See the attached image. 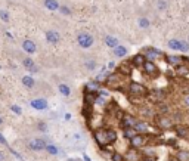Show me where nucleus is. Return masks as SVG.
<instances>
[{
  "mask_svg": "<svg viewBox=\"0 0 189 161\" xmlns=\"http://www.w3.org/2000/svg\"><path fill=\"white\" fill-rule=\"evenodd\" d=\"M104 41H105V44H107L108 47H111V49H114V47H117V46L120 44V41H118V39H117L115 36H111V34L105 36V37H104Z\"/></svg>",
  "mask_w": 189,
  "mask_h": 161,
  "instance_id": "nucleus-14",
  "label": "nucleus"
},
{
  "mask_svg": "<svg viewBox=\"0 0 189 161\" xmlns=\"http://www.w3.org/2000/svg\"><path fill=\"white\" fill-rule=\"evenodd\" d=\"M179 52H189V44H188V41L186 40H180Z\"/></svg>",
  "mask_w": 189,
  "mask_h": 161,
  "instance_id": "nucleus-32",
  "label": "nucleus"
},
{
  "mask_svg": "<svg viewBox=\"0 0 189 161\" xmlns=\"http://www.w3.org/2000/svg\"><path fill=\"white\" fill-rule=\"evenodd\" d=\"M22 65H24V67H25V68H27L28 71H31V70H33V68L36 67L34 61H33V59H31L30 56H27V58H24V59H22Z\"/></svg>",
  "mask_w": 189,
  "mask_h": 161,
  "instance_id": "nucleus-23",
  "label": "nucleus"
},
{
  "mask_svg": "<svg viewBox=\"0 0 189 161\" xmlns=\"http://www.w3.org/2000/svg\"><path fill=\"white\" fill-rule=\"evenodd\" d=\"M77 43H78V46H80L81 49H89V47L93 46L95 39H93V36L89 34V33H78V34H77Z\"/></svg>",
  "mask_w": 189,
  "mask_h": 161,
  "instance_id": "nucleus-2",
  "label": "nucleus"
},
{
  "mask_svg": "<svg viewBox=\"0 0 189 161\" xmlns=\"http://www.w3.org/2000/svg\"><path fill=\"white\" fill-rule=\"evenodd\" d=\"M136 133H146L148 130H149V126H148V123H145V121H136L135 124H133V127H132Z\"/></svg>",
  "mask_w": 189,
  "mask_h": 161,
  "instance_id": "nucleus-8",
  "label": "nucleus"
},
{
  "mask_svg": "<svg viewBox=\"0 0 189 161\" xmlns=\"http://www.w3.org/2000/svg\"><path fill=\"white\" fill-rule=\"evenodd\" d=\"M1 124H3V118L0 117V126H1Z\"/></svg>",
  "mask_w": 189,
  "mask_h": 161,
  "instance_id": "nucleus-43",
  "label": "nucleus"
},
{
  "mask_svg": "<svg viewBox=\"0 0 189 161\" xmlns=\"http://www.w3.org/2000/svg\"><path fill=\"white\" fill-rule=\"evenodd\" d=\"M121 123H123V127L124 129H132L133 124L136 123V118L133 115H130V114H124L123 118H121Z\"/></svg>",
  "mask_w": 189,
  "mask_h": 161,
  "instance_id": "nucleus-10",
  "label": "nucleus"
},
{
  "mask_svg": "<svg viewBox=\"0 0 189 161\" xmlns=\"http://www.w3.org/2000/svg\"><path fill=\"white\" fill-rule=\"evenodd\" d=\"M186 41H188V44H189V36H188V39H186Z\"/></svg>",
  "mask_w": 189,
  "mask_h": 161,
  "instance_id": "nucleus-44",
  "label": "nucleus"
},
{
  "mask_svg": "<svg viewBox=\"0 0 189 161\" xmlns=\"http://www.w3.org/2000/svg\"><path fill=\"white\" fill-rule=\"evenodd\" d=\"M84 67H86L87 70L93 71V70L96 68V61H95V59H86V61H84Z\"/></svg>",
  "mask_w": 189,
  "mask_h": 161,
  "instance_id": "nucleus-26",
  "label": "nucleus"
},
{
  "mask_svg": "<svg viewBox=\"0 0 189 161\" xmlns=\"http://www.w3.org/2000/svg\"><path fill=\"white\" fill-rule=\"evenodd\" d=\"M167 7H168V1H167V0H157V9H158L160 12L165 10Z\"/></svg>",
  "mask_w": 189,
  "mask_h": 161,
  "instance_id": "nucleus-25",
  "label": "nucleus"
},
{
  "mask_svg": "<svg viewBox=\"0 0 189 161\" xmlns=\"http://www.w3.org/2000/svg\"><path fill=\"white\" fill-rule=\"evenodd\" d=\"M21 81H22V86L27 87V89H33L34 84H36V81H34V79H33L31 74H28V76H22Z\"/></svg>",
  "mask_w": 189,
  "mask_h": 161,
  "instance_id": "nucleus-15",
  "label": "nucleus"
},
{
  "mask_svg": "<svg viewBox=\"0 0 189 161\" xmlns=\"http://www.w3.org/2000/svg\"><path fill=\"white\" fill-rule=\"evenodd\" d=\"M143 161H155V158H152V157H146V158H143Z\"/></svg>",
  "mask_w": 189,
  "mask_h": 161,
  "instance_id": "nucleus-41",
  "label": "nucleus"
},
{
  "mask_svg": "<svg viewBox=\"0 0 189 161\" xmlns=\"http://www.w3.org/2000/svg\"><path fill=\"white\" fill-rule=\"evenodd\" d=\"M167 46H168V47H170L171 50H179V46H180V40H177V39H171V40H168Z\"/></svg>",
  "mask_w": 189,
  "mask_h": 161,
  "instance_id": "nucleus-24",
  "label": "nucleus"
},
{
  "mask_svg": "<svg viewBox=\"0 0 189 161\" xmlns=\"http://www.w3.org/2000/svg\"><path fill=\"white\" fill-rule=\"evenodd\" d=\"M38 129H40V130H43V132H46V124H43V123H41V124H38Z\"/></svg>",
  "mask_w": 189,
  "mask_h": 161,
  "instance_id": "nucleus-38",
  "label": "nucleus"
},
{
  "mask_svg": "<svg viewBox=\"0 0 189 161\" xmlns=\"http://www.w3.org/2000/svg\"><path fill=\"white\" fill-rule=\"evenodd\" d=\"M6 160V154L3 151H0V161H4Z\"/></svg>",
  "mask_w": 189,
  "mask_h": 161,
  "instance_id": "nucleus-37",
  "label": "nucleus"
},
{
  "mask_svg": "<svg viewBox=\"0 0 189 161\" xmlns=\"http://www.w3.org/2000/svg\"><path fill=\"white\" fill-rule=\"evenodd\" d=\"M46 151H47L50 155H56V154H58V146L53 145V143H47V145H46Z\"/></svg>",
  "mask_w": 189,
  "mask_h": 161,
  "instance_id": "nucleus-27",
  "label": "nucleus"
},
{
  "mask_svg": "<svg viewBox=\"0 0 189 161\" xmlns=\"http://www.w3.org/2000/svg\"><path fill=\"white\" fill-rule=\"evenodd\" d=\"M46 145L47 143L44 139H31L28 142V146L31 151H43V149H46Z\"/></svg>",
  "mask_w": 189,
  "mask_h": 161,
  "instance_id": "nucleus-4",
  "label": "nucleus"
},
{
  "mask_svg": "<svg viewBox=\"0 0 189 161\" xmlns=\"http://www.w3.org/2000/svg\"><path fill=\"white\" fill-rule=\"evenodd\" d=\"M158 126H160L161 129H170V127L173 126V123H171V120H170L168 117H160V118H158Z\"/></svg>",
  "mask_w": 189,
  "mask_h": 161,
  "instance_id": "nucleus-19",
  "label": "nucleus"
},
{
  "mask_svg": "<svg viewBox=\"0 0 189 161\" xmlns=\"http://www.w3.org/2000/svg\"><path fill=\"white\" fill-rule=\"evenodd\" d=\"M98 87H99V84H98V81H96V80H95V81H89V83H87V89H89V90H96Z\"/></svg>",
  "mask_w": 189,
  "mask_h": 161,
  "instance_id": "nucleus-34",
  "label": "nucleus"
},
{
  "mask_svg": "<svg viewBox=\"0 0 189 161\" xmlns=\"http://www.w3.org/2000/svg\"><path fill=\"white\" fill-rule=\"evenodd\" d=\"M127 52H129V49L126 46H121V44H118L117 47L113 49V55L115 58H124L127 55Z\"/></svg>",
  "mask_w": 189,
  "mask_h": 161,
  "instance_id": "nucleus-13",
  "label": "nucleus"
},
{
  "mask_svg": "<svg viewBox=\"0 0 189 161\" xmlns=\"http://www.w3.org/2000/svg\"><path fill=\"white\" fill-rule=\"evenodd\" d=\"M176 133H177V136L185 137V136H188V129H185V127H176Z\"/></svg>",
  "mask_w": 189,
  "mask_h": 161,
  "instance_id": "nucleus-31",
  "label": "nucleus"
},
{
  "mask_svg": "<svg viewBox=\"0 0 189 161\" xmlns=\"http://www.w3.org/2000/svg\"><path fill=\"white\" fill-rule=\"evenodd\" d=\"M111 158H113V161H124V157L120 155L118 152H114L113 155H111Z\"/></svg>",
  "mask_w": 189,
  "mask_h": 161,
  "instance_id": "nucleus-36",
  "label": "nucleus"
},
{
  "mask_svg": "<svg viewBox=\"0 0 189 161\" xmlns=\"http://www.w3.org/2000/svg\"><path fill=\"white\" fill-rule=\"evenodd\" d=\"M145 143H146V137L142 136V135H139V133L135 135V136L130 139V146H133L135 149H136V148H142Z\"/></svg>",
  "mask_w": 189,
  "mask_h": 161,
  "instance_id": "nucleus-6",
  "label": "nucleus"
},
{
  "mask_svg": "<svg viewBox=\"0 0 189 161\" xmlns=\"http://www.w3.org/2000/svg\"><path fill=\"white\" fill-rule=\"evenodd\" d=\"M43 6H44L46 9L52 10V12H58L61 3H59L58 0H44V1H43Z\"/></svg>",
  "mask_w": 189,
  "mask_h": 161,
  "instance_id": "nucleus-11",
  "label": "nucleus"
},
{
  "mask_svg": "<svg viewBox=\"0 0 189 161\" xmlns=\"http://www.w3.org/2000/svg\"><path fill=\"white\" fill-rule=\"evenodd\" d=\"M177 160L179 161H189V152L186 151H180L177 154Z\"/></svg>",
  "mask_w": 189,
  "mask_h": 161,
  "instance_id": "nucleus-30",
  "label": "nucleus"
},
{
  "mask_svg": "<svg viewBox=\"0 0 189 161\" xmlns=\"http://www.w3.org/2000/svg\"><path fill=\"white\" fill-rule=\"evenodd\" d=\"M167 61H168V64H171V65H176V67H179V65H183V58H182V56H176V55H171V56H168V58H167Z\"/></svg>",
  "mask_w": 189,
  "mask_h": 161,
  "instance_id": "nucleus-20",
  "label": "nucleus"
},
{
  "mask_svg": "<svg viewBox=\"0 0 189 161\" xmlns=\"http://www.w3.org/2000/svg\"><path fill=\"white\" fill-rule=\"evenodd\" d=\"M130 92L133 93V95H145L146 93V89L142 86V84H139V83H130Z\"/></svg>",
  "mask_w": 189,
  "mask_h": 161,
  "instance_id": "nucleus-9",
  "label": "nucleus"
},
{
  "mask_svg": "<svg viewBox=\"0 0 189 161\" xmlns=\"http://www.w3.org/2000/svg\"><path fill=\"white\" fill-rule=\"evenodd\" d=\"M135 135H138L133 129H124V137H127V139H132Z\"/></svg>",
  "mask_w": 189,
  "mask_h": 161,
  "instance_id": "nucleus-33",
  "label": "nucleus"
},
{
  "mask_svg": "<svg viewBox=\"0 0 189 161\" xmlns=\"http://www.w3.org/2000/svg\"><path fill=\"white\" fill-rule=\"evenodd\" d=\"M22 50L27 52L28 55H33V53L37 52V46H36V43H34L33 40L25 39V40H22Z\"/></svg>",
  "mask_w": 189,
  "mask_h": 161,
  "instance_id": "nucleus-7",
  "label": "nucleus"
},
{
  "mask_svg": "<svg viewBox=\"0 0 189 161\" xmlns=\"http://www.w3.org/2000/svg\"><path fill=\"white\" fill-rule=\"evenodd\" d=\"M58 12H61L62 15H67V16H70V15H71V9H70L68 6H65V4H61Z\"/></svg>",
  "mask_w": 189,
  "mask_h": 161,
  "instance_id": "nucleus-29",
  "label": "nucleus"
},
{
  "mask_svg": "<svg viewBox=\"0 0 189 161\" xmlns=\"http://www.w3.org/2000/svg\"><path fill=\"white\" fill-rule=\"evenodd\" d=\"M138 158H139V155H138L136 149L133 148V149H130V151L126 154V157H124V161H136Z\"/></svg>",
  "mask_w": 189,
  "mask_h": 161,
  "instance_id": "nucleus-22",
  "label": "nucleus"
},
{
  "mask_svg": "<svg viewBox=\"0 0 189 161\" xmlns=\"http://www.w3.org/2000/svg\"><path fill=\"white\" fill-rule=\"evenodd\" d=\"M0 143H6V139H4L1 135H0Z\"/></svg>",
  "mask_w": 189,
  "mask_h": 161,
  "instance_id": "nucleus-40",
  "label": "nucleus"
},
{
  "mask_svg": "<svg viewBox=\"0 0 189 161\" xmlns=\"http://www.w3.org/2000/svg\"><path fill=\"white\" fill-rule=\"evenodd\" d=\"M30 105H31L34 110H37V111H44V110H47V107H49V104H47V101H46L44 98H36V99H33V101L30 102Z\"/></svg>",
  "mask_w": 189,
  "mask_h": 161,
  "instance_id": "nucleus-5",
  "label": "nucleus"
},
{
  "mask_svg": "<svg viewBox=\"0 0 189 161\" xmlns=\"http://www.w3.org/2000/svg\"><path fill=\"white\" fill-rule=\"evenodd\" d=\"M95 139L101 146H107V145H111L113 142H115L117 133L111 129H101V130H96Z\"/></svg>",
  "mask_w": 189,
  "mask_h": 161,
  "instance_id": "nucleus-1",
  "label": "nucleus"
},
{
  "mask_svg": "<svg viewBox=\"0 0 189 161\" xmlns=\"http://www.w3.org/2000/svg\"><path fill=\"white\" fill-rule=\"evenodd\" d=\"M58 90H59V93H61L62 96H70V95H71V87H70L67 83H61V84L58 86Z\"/></svg>",
  "mask_w": 189,
  "mask_h": 161,
  "instance_id": "nucleus-21",
  "label": "nucleus"
},
{
  "mask_svg": "<svg viewBox=\"0 0 189 161\" xmlns=\"http://www.w3.org/2000/svg\"><path fill=\"white\" fill-rule=\"evenodd\" d=\"M138 27H139L140 30H148V28L151 27V21H149L146 16H140V18L138 19Z\"/></svg>",
  "mask_w": 189,
  "mask_h": 161,
  "instance_id": "nucleus-17",
  "label": "nucleus"
},
{
  "mask_svg": "<svg viewBox=\"0 0 189 161\" xmlns=\"http://www.w3.org/2000/svg\"><path fill=\"white\" fill-rule=\"evenodd\" d=\"M44 39L49 44H58L59 40H61V34L56 30H47L46 34H44Z\"/></svg>",
  "mask_w": 189,
  "mask_h": 161,
  "instance_id": "nucleus-3",
  "label": "nucleus"
},
{
  "mask_svg": "<svg viewBox=\"0 0 189 161\" xmlns=\"http://www.w3.org/2000/svg\"><path fill=\"white\" fill-rule=\"evenodd\" d=\"M145 62H146V58H145L143 53H138V55L133 56V64H135L136 67H143Z\"/></svg>",
  "mask_w": 189,
  "mask_h": 161,
  "instance_id": "nucleus-18",
  "label": "nucleus"
},
{
  "mask_svg": "<svg viewBox=\"0 0 189 161\" xmlns=\"http://www.w3.org/2000/svg\"><path fill=\"white\" fill-rule=\"evenodd\" d=\"M183 102H185V104H186V105L189 107V95H186V96L183 98Z\"/></svg>",
  "mask_w": 189,
  "mask_h": 161,
  "instance_id": "nucleus-39",
  "label": "nucleus"
},
{
  "mask_svg": "<svg viewBox=\"0 0 189 161\" xmlns=\"http://www.w3.org/2000/svg\"><path fill=\"white\" fill-rule=\"evenodd\" d=\"M143 70H145L148 74H151V76L158 74V67H157L155 62H152V61H146V62L143 64Z\"/></svg>",
  "mask_w": 189,
  "mask_h": 161,
  "instance_id": "nucleus-12",
  "label": "nucleus"
},
{
  "mask_svg": "<svg viewBox=\"0 0 189 161\" xmlns=\"http://www.w3.org/2000/svg\"><path fill=\"white\" fill-rule=\"evenodd\" d=\"M0 19L3 21V22H9V19H10V16H9V12L7 10H4V9H0Z\"/></svg>",
  "mask_w": 189,
  "mask_h": 161,
  "instance_id": "nucleus-28",
  "label": "nucleus"
},
{
  "mask_svg": "<svg viewBox=\"0 0 189 161\" xmlns=\"http://www.w3.org/2000/svg\"><path fill=\"white\" fill-rule=\"evenodd\" d=\"M163 53L160 52V50H157V49H149L148 52H146V55H145V58H146V61H155L157 58H160Z\"/></svg>",
  "mask_w": 189,
  "mask_h": 161,
  "instance_id": "nucleus-16",
  "label": "nucleus"
},
{
  "mask_svg": "<svg viewBox=\"0 0 189 161\" xmlns=\"http://www.w3.org/2000/svg\"><path fill=\"white\" fill-rule=\"evenodd\" d=\"M10 110H12L15 114H18V115H21V114H22V108H21V107H18V105H12V107H10Z\"/></svg>",
  "mask_w": 189,
  "mask_h": 161,
  "instance_id": "nucleus-35",
  "label": "nucleus"
},
{
  "mask_svg": "<svg viewBox=\"0 0 189 161\" xmlns=\"http://www.w3.org/2000/svg\"><path fill=\"white\" fill-rule=\"evenodd\" d=\"M114 64H115V62H110V64H108V67H110V68H114Z\"/></svg>",
  "mask_w": 189,
  "mask_h": 161,
  "instance_id": "nucleus-42",
  "label": "nucleus"
}]
</instances>
